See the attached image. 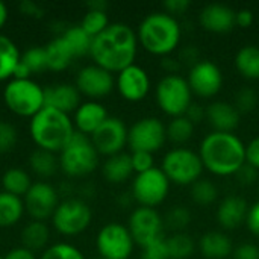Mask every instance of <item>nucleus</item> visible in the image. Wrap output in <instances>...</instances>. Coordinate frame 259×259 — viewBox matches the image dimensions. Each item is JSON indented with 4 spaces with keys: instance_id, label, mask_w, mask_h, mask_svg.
<instances>
[{
    "instance_id": "f257e3e1",
    "label": "nucleus",
    "mask_w": 259,
    "mask_h": 259,
    "mask_svg": "<svg viewBox=\"0 0 259 259\" xmlns=\"http://www.w3.org/2000/svg\"><path fill=\"white\" fill-rule=\"evenodd\" d=\"M138 38L134 29L124 23L109 24L100 35L93 38L90 56L94 64L109 73H120L135 64Z\"/></svg>"
},
{
    "instance_id": "f03ea898",
    "label": "nucleus",
    "mask_w": 259,
    "mask_h": 259,
    "mask_svg": "<svg viewBox=\"0 0 259 259\" xmlns=\"http://www.w3.org/2000/svg\"><path fill=\"white\" fill-rule=\"evenodd\" d=\"M203 168L215 176H235L246 164V144L234 132H211L200 144Z\"/></svg>"
},
{
    "instance_id": "7ed1b4c3",
    "label": "nucleus",
    "mask_w": 259,
    "mask_h": 259,
    "mask_svg": "<svg viewBox=\"0 0 259 259\" xmlns=\"http://www.w3.org/2000/svg\"><path fill=\"white\" fill-rule=\"evenodd\" d=\"M76 129L71 117L58 109L44 106L30 118L29 134L32 141L41 150L52 153L61 152L73 138Z\"/></svg>"
},
{
    "instance_id": "20e7f679",
    "label": "nucleus",
    "mask_w": 259,
    "mask_h": 259,
    "mask_svg": "<svg viewBox=\"0 0 259 259\" xmlns=\"http://www.w3.org/2000/svg\"><path fill=\"white\" fill-rule=\"evenodd\" d=\"M182 36L181 24L168 12L149 14L138 27V42L152 55L167 56L175 52Z\"/></svg>"
},
{
    "instance_id": "39448f33",
    "label": "nucleus",
    "mask_w": 259,
    "mask_h": 259,
    "mask_svg": "<svg viewBox=\"0 0 259 259\" xmlns=\"http://www.w3.org/2000/svg\"><path fill=\"white\" fill-rule=\"evenodd\" d=\"M59 168L70 178H82L93 173L99 165V152L91 138L74 132L68 144L59 152Z\"/></svg>"
},
{
    "instance_id": "423d86ee",
    "label": "nucleus",
    "mask_w": 259,
    "mask_h": 259,
    "mask_svg": "<svg viewBox=\"0 0 259 259\" xmlns=\"http://www.w3.org/2000/svg\"><path fill=\"white\" fill-rule=\"evenodd\" d=\"M3 100L11 112L20 117H35L44 106V88L32 79H12L3 90Z\"/></svg>"
},
{
    "instance_id": "0eeeda50",
    "label": "nucleus",
    "mask_w": 259,
    "mask_h": 259,
    "mask_svg": "<svg viewBox=\"0 0 259 259\" xmlns=\"http://www.w3.org/2000/svg\"><path fill=\"white\" fill-rule=\"evenodd\" d=\"M161 170L170 181L176 185H193L197 182L203 173V164L199 156L191 149L175 147L165 153L162 158Z\"/></svg>"
},
{
    "instance_id": "6e6552de",
    "label": "nucleus",
    "mask_w": 259,
    "mask_h": 259,
    "mask_svg": "<svg viewBox=\"0 0 259 259\" xmlns=\"http://www.w3.org/2000/svg\"><path fill=\"white\" fill-rule=\"evenodd\" d=\"M158 106L170 117L185 115L193 103V91L188 80L179 74H165L156 85Z\"/></svg>"
},
{
    "instance_id": "1a4fd4ad",
    "label": "nucleus",
    "mask_w": 259,
    "mask_h": 259,
    "mask_svg": "<svg viewBox=\"0 0 259 259\" xmlns=\"http://www.w3.org/2000/svg\"><path fill=\"white\" fill-rule=\"evenodd\" d=\"M93 219L90 206L80 199H67L59 202L52 215L55 231L65 237H76L87 231Z\"/></svg>"
},
{
    "instance_id": "9d476101",
    "label": "nucleus",
    "mask_w": 259,
    "mask_h": 259,
    "mask_svg": "<svg viewBox=\"0 0 259 259\" xmlns=\"http://www.w3.org/2000/svg\"><path fill=\"white\" fill-rule=\"evenodd\" d=\"M168 191L170 181L158 167L137 175L132 182V197L141 206L155 208L161 205L167 199Z\"/></svg>"
},
{
    "instance_id": "9b49d317",
    "label": "nucleus",
    "mask_w": 259,
    "mask_h": 259,
    "mask_svg": "<svg viewBox=\"0 0 259 259\" xmlns=\"http://www.w3.org/2000/svg\"><path fill=\"white\" fill-rule=\"evenodd\" d=\"M134 246L135 243L127 226L120 223L105 225L96 238V247L102 259H129Z\"/></svg>"
},
{
    "instance_id": "f8f14e48",
    "label": "nucleus",
    "mask_w": 259,
    "mask_h": 259,
    "mask_svg": "<svg viewBox=\"0 0 259 259\" xmlns=\"http://www.w3.org/2000/svg\"><path fill=\"white\" fill-rule=\"evenodd\" d=\"M167 140L164 123L156 117H144L135 121L127 131V146L132 152L155 153Z\"/></svg>"
},
{
    "instance_id": "ddd939ff",
    "label": "nucleus",
    "mask_w": 259,
    "mask_h": 259,
    "mask_svg": "<svg viewBox=\"0 0 259 259\" xmlns=\"http://www.w3.org/2000/svg\"><path fill=\"white\" fill-rule=\"evenodd\" d=\"M164 222L155 208L138 206L129 217L127 229L134 238V243L141 249L164 238L162 234Z\"/></svg>"
},
{
    "instance_id": "4468645a",
    "label": "nucleus",
    "mask_w": 259,
    "mask_h": 259,
    "mask_svg": "<svg viewBox=\"0 0 259 259\" xmlns=\"http://www.w3.org/2000/svg\"><path fill=\"white\" fill-rule=\"evenodd\" d=\"M127 127L123 120L117 117H108V120L90 137L99 155L114 156L123 152L127 144Z\"/></svg>"
},
{
    "instance_id": "2eb2a0df",
    "label": "nucleus",
    "mask_w": 259,
    "mask_h": 259,
    "mask_svg": "<svg viewBox=\"0 0 259 259\" xmlns=\"http://www.w3.org/2000/svg\"><path fill=\"white\" fill-rule=\"evenodd\" d=\"M24 209L36 222H46L59 205L56 190L47 182H35L23 197Z\"/></svg>"
},
{
    "instance_id": "dca6fc26",
    "label": "nucleus",
    "mask_w": 259,
    "mask_h": 259,
    "mask_svg": "<svg viewBox=\"0 0 259 259\" xmlns=\"http://www.w3.org/2000/svg\"><path fill=\"white\" fill-rule=\"evenodd\" d=\"M76 88L79 90L80 96L88 97L90 100H99L106 97L115 85V79L112 73L108 70L93 64L83 67L76 76Z\"/></svg>"
},
{
    "instance_id": "f3484780",
    "label": "nucleus",
    "mask_w": 259,
    "mask_h": 259,
    "mask_svg": "<svg viewBox=\"0 0 259 259\" xmlns=\"http://www.w3.org/2000/svg\"><path fill=\"white\" fill-rule=\"evenodd\" d=\"M187 80L193 94L208 99L220 93L223 87V73L217 64L211 61H199L190 68Z\"/></svg>"
},
{
    "instance_id": "a211bd4d",
    "label": "nucleus",
    "mask_w": 259,
    "mask_h": 259,
    "mask_svg": "<svg viewBox=\"0 0 259 259\" xmlns=\"http://www.w3.org/2000/svg\"><path fill=\"white\" fill-rule=\"evenodd\" d=\"M115 85L124 100L141 102L150 91V77L143 67L132 64L117 73Z\"/></svg>"
},
{
    "instance_id": "6ab92c4d",
    "label": "nucleus",
    "mask_w": 259,
    "mask_h": 259,
    "mask_svg": "<svg viewBox=\"0 0 259 259\" xmlns=\"http://www.w3.org/2000/svg\"><path fill=\"white\" fill-rule=\"evenodd\" d=\"M235 15L237 12L223 3H211L206 5L199 15V21L203 29L214 33H226L235 27Z\"/></svg>"
},
{
    "instance_id": "aec40b11",
    "label": "nucleus",
    "mask_w": 259,
    "mask_h": 259,
    "mask_svg": "<svg viewBox=\"0 0 259 259\" xmlns=\"http://www.w3.org/2000/svg\"><path fill=\"white\" fill-rule=\"evenodd\" d=\"M108 117H109L108 111L102 103L96 100L83 102L74 111V117H73L74 129L76 132L91 137L108 120Z\"/></svg>"
},
{
    "instance_id": "412c9836",
    "label": "nucleus",
    "mask_w": 259,
    "mask_h": 259,
    "mask_svg": "<svg viewBox=\"0 0 259 259\" xmlns=\"http://www.w3.org/2000/svg\"><path fill=\"white\" fill-rule=\"evenodd\" d=\"M46 106L58 109L64 114H71L80 106V93L76 85L71 83H55L44 88Z\"/></svg>"
},
{
    "instance_id": "4be33fe9",
    "label": "nucleus",
    "mask_w": 259,
    "mask_h": 259,
    "mask_svg": "<svg viewBox=\"0 0 259 259\" xmlns=\"http://www.w3.org/2000/svg\"><path fill=\"white\" fill-rule=\"evenodd\" d=\"M249 214L247 202L240 196H228L217 208V222L225 229H235L243 225Z\"/></svg>"
},
{
    "instance_id": "5701e85b",
    "label": "nucleus",
    "mask_w": 259,
    "mask_h": 259,
    "mask_svg": "<svg viewBox=\"0 0 259 259\" xmlns=\"http://www.w3.org/2000/svg\"><path fill=\"white\" fill-rule=\"evenodd\" d=\"M206 120L215 132H234L240 123V112L232 103L212 102L206 108Z\"/></svg>"
},
{
    "instance_id": "b1692460",
    "label": "nucleus",
    "mask_w": 259,
    "mask_h": 259,
    "mask_svg": "<svg viewBox=\"0 0 259 259\" xmlns=\"http://www.w3.org/2000/svg\"><path fill=\"white\" fill-rule=\"evenodd\" d=\"M199 249L206 259H225L234 252L231 238L219 231H209L202 235Z\"/></svg>"
},
{
    "instance_id": "393cba45",
    "label": "nucleus",
    "mask_w": 259,
    "mask_h": 259,
    "mask_svg": "<svg viewBox=\"0 0 259 259\" xmlns=\"http://www.w3.org/2000/svg\"><path fill=\"white\" fill-rule=\"evenodd\" d=\"M44 49L47 55V68L52 71H62L68 68L74 59L71 49L61 35L53 38Z\"/></svg>"
},
{
    "instance_id": "a878e982",
    "label": "nucleus",
    "mask_w": 259,
    "mask_h": 259,
    "mask_svg": "<svg viewBox=\"0 0 259 259\" xmlns=\"http://www.w3.org/2000/svg\"><path fill=\"white\" fill-rule=\"evenodd\" d=\"M134 173L131 155L127 153H118L114 156H109L103 164V176L111 184H123L126 182Z\"/></svg>"
},
{
    "instance_id": "bb28decb",
    "label": "nucleus",
    "mask_w": 259,
    "mask_h": 259,
    "mask_svg": "<svg viewBox=\"0 0 259 259\" xmlns=\"http://www.w3.org/2000/svg\"><path fill=\"white\" fill-rule=\"evenodd\" d=\"M21 59V53L15 42L0 33V82L14 76V70Z\"/></svg>"
},
{
    "instance_id": "cd10ccee",
    "label": "nucleus",
    "mask_w": 259,
    "mask_h": 259,
    "mask_svg": "<svg viewBox=\"0 0 259 259\" xmlns=\"http://www.w3.org/2000/svg\"><path fill=\"white\" fill-rule=\"evenodd\" d=\"M24 203L21 197L9 193H0V228H9L17 225L24 214Z\"/></svg>"
},
{
    "instance_id": "c85d7f7f",
    "label": "nucleus",
    "mask_w": 259,
    "mask_h": 259,
    "mask_svg": "<svg viewBox=\"0 0 259 259\" xmlns=\"http://www.w3.org/2000/svg\"><path fill=\"white\" fill-rule=\"evenodd\" d=\"M50 238V229L46 225V222H36L32 220L30 223H27L21 232V243L23 247L36 252L41 250L47 246Z\"/></svg>"
},
{
    "instance_id": "c756f323",
    "label": "nucleus",
    "mask_w": 259,
    "mask_h": 259,
    "mask_svg": "<svg viewBox=\"0 0 259 259\" xmlns=\"http://www.w3.org/2000/svg\"><path fill=\"white\" fill-rule=\"evenodd\" d=\"M235 68L238 73L250 80L259 79V47L244 46L235 55Z\"/></svg>"
},
{
    "instance_id": "7c9ffc66",
    "label": "nucleus",
    "mask_w": 259,
    "mask_h": 259,
    "mask_svg": "<svg viewBox=\"0 0 259 259\" xmlns=\"http://www.w3.org/2000/svg\"><path fill=\"white\" fill-rule=\"evenodd\" d=\"M3 191L17 197H24L29 188L32 187V181L29 175L21 168H9L5 171L2 178Z\"/></svg>"
},
{
    "instance_id": "2f4dec72",
    "label": "nucleus",
    "mask_w": 259,
    "mask_h": 259,
    "mask_svg": "<svg viewBox=\"0 0 259 259\" xmlns=\"http://www.w3.org/2000/svg\"><path fill=\"white\" fill-rule=\"evenodd\" d=\"M65 42L68 44V47L71 49L74 58H80L85 55H90L91 50V44H93V38L80 27V26H71L67 27L62 33H59Z\"/></svg>"
},
{
    "instance_id": "473e14b6",
    "label": "nucleus",
    "mask_w": 259,
    "mask_h": 259,
    "mask_svg": "<svg viewBox=\"0 0 259 259\" xmlns=\"http://www.w3.org/2000/svg\"><path fill=\"white\" fill-rule=\"evenodd\" d=\"M29 165H30V168L33 170L35 175H38L41 178H50L59 168V161L55 156V153L47 152V150L36 149L30 155Z\"/></svg>"
},
{
    "instance_id": "72a5a7b5",
    "label": "nucleus",
    "mask_w": 259,
    "mask_h": 259,
    "mask_svg": "<svg viewBox=\"0 0 259 259\" xmlns=\"http://www.w3.org/2000/svg\"><path fill=\"white\" fill-rule=\"evenodd\" d=\"M165 243H167V250H168L170 259L190 258L196 249L194 240L184 232H178L171 235L170 238H165Z\"/></svg>"
},
{
    "instance_id": "f704fd0d",
    "label": "nucleus",
    "mask_w": 259,
    "mask_h": 259,
    "mask_svg": "<svg viewBox=\"0 0 259 259\" xmlns=\"http://www.w3.org/2000/svg\"><path fill=\"white\" fill-rule=\"evenodd\" d=\"M165 131H167V138L170 141H173L176 144H184L193 137L194 124L185 115L173 117L171 121L168 123V126L165 127Z\"/></svg>"
},
{
    "instance_id": "c9c22d12",
    "label": "nucleus",
    "mask_w": 259,
    "mask_h": 259,
    "mask_svg": "<svg viewBox=\"0 0 259 259\" xmlns=\"http://www.w3.org/2000/svg\"><path fill=\"white\" fill-rule=\"evenodd\" d=\"M109 24L111 23H109V18H108V14L106 12H103V11H88L83 15V18H82V21H80L79 26L91 38H94V36L100 35Z\"/></svg>"
},
{
    "instance_id": "e433bc0d",
    "label": "nucleus",
    "mask_w": 259,
    "mask_h": 259,
    "mask_svg": "<svg viewBox=\"0 0 259 259\" xmlns=\"http://www.w3.org/2000/svg\"><path fill=\"white\" fill-rule=\"evenodd\" d=\"M217 196H219L217 187L208 179H199L191 185V197L197 205L202 206L211 205L212 202H215Z\"/></svg>"
},
{
    "instance_id": "4c0bfd02",
    "label": "nucleus",
    "mask_w": 259,
    "mask_h": 259,
    "mask_svg": "<svg viewBox=\"0 0 259 259\" xmlns=\"http://www.w3.org/2000/svg\"><path fill=\"white\" fill-rule=\"evenodd\" d=\"M21 62L30 70V73H41L47 68V55L44 47H30L21 55Z\"/></svg>"
},
{
    "instance_id": "58836bf2",
    "label": "nucleus",
    "mask_w": 259,
    "mask_h": 259,
    "mask_svg": "<svg viewBox=\"0 0 259 259\" xmlns=\"http://www.w3.org/2000/svg\"><path fill=\"white\" fill-rule=\"evenodd\" d=\"M39 259H87L83 256V253L68 244V243H56V244H52L49 246L42 255L39 256Z\"/></svg>"
},
{
    "instance_id": "ea45409f",
    "label": "nucleus",
    "mask_w": 259,
    "mask_h": 259,
    "mask_svg": "<svg viewBox=\"0 0 259 259\" xmlns=\"http://www.w3.org/2000/svg\"><path fill=\"white\" fill-rule=\"evenodd\" d=\"M258 103V94L255 93V90L244 87L240 91H237L235 94V108L238 109V112H250L255 109Z\"/></svg>"
},
{
    "instance_id": "a19ab883",
    "label": "nucleus",
    "mask_w": 259,
    "mask_h": 259,
    "mask_svg": "<svg viewBox=\"0 0 259 259\" xmlns=\"http://www.w3.org/2000/svg\"><path fill=\"white\" fill-rule=\"evenodd\" d=\"M190 222H191V214L184 206H176L167 214L168 226L176 229V231H182L184 228H187L190 225Z\"/></svg>"
},
{
    "instance_id": "79ce46f5",
    "label": "nucleus",
    "mask_w": 259,
    "mask_h": 259,
    "mask_svg": "<svg viewBox=\"0 0 259 259\" xmlns=\"http://www.w3.org/2000/svg\"><path fill=\"white\" fill-rule=\"evenodd\" d=\"M17 144V129L8 123L0 121V153L12 150Z\"/></svg>"
},
{
    "instance_id": "37998d69",
    "label": "nucleus",
    "mask_w": 259,
    "mask_h": 259,
    "mask_svg": "<svg viewBox=\"0 0 259 259\" xmlns=\"http://www.w3.org/2000/svg\"><path fill=\"white\" fill-rule=\"evenodd\" d=\"M131 161H132V168L134 173L140 175L144 173L150 168H153V153H147V152H132L131 155Z\"/></svg>"
},
{
    "instance_id": "c03bdc74",
    "label": "nucleus",
    "mask_w": 259,
    "mask_h": 259,
    "mask_svg": "<svg viewBox=\"0 0 259 259\" xmlns=\"http://www.w3.org/2000/svg\"><path fill=\"white\" fill-rule=\"evenodd\" d=\"M141 259H170L165 238H161L143 249Z\"/></svg>"
},
{
    "instance_id": "a18cd8bd",
    "label": "nucleus",
    "mask_w": 259,
    "mask_h": 259,
    "mask_svg": "<svg viewBox=\"0 0 259 259\" xmlns=\"http://www.w3.org/2000/svg\"><path fill=\"white\" fill-rule=\"evenodd\" d=\"M234 259H259V247L253 243H243L232 252Z\"/></svg>"
},
{
    "instance_id": "49530a36",
    "label": "nucleus",
    "mask_w": 259,
    "mask_h": 259,
    "mask_svg": "<svg viewBox=\"0 0 259 259\" xmlns=\"http://www.w3.org/2000/svg\"><path fill=\"white\" fill-rule=\"evenodd\" d=\"M246 164L259 170V137L253 138L246 146Z\"/></svg>"
},
{
    "instance_id": "de8ad7c7",
    "label": "nucleus",
    "mask_w": 259,
    "mask_h": 259,
    "mask_svg": "<svg viewBox=\"0 0 259 259\" xmlns=\"http://www.w3.org/2000/svg\"><path fill=\"white\" fill-rule=\"evenodd\" d=\"M235 176L238 178V181H240L243 185H252L253 182L258 181V170L253 168V167L249 165V164H244Z\"/></svg>"
},
{
    "instance_id": "09e8293b",
    "label": "nucleus",
    "mask_w": 259,
    "mask_h": 259,
    "mask_svg": "<svg viewBox=\"0 0 259 259\" xmlns=\"http://www.w3.org/2000/svg\"><path fill=\"white\" fill-rule=\"evenodd\" d=\"M246 223H247L249 231L259 238V200L249 208Z\"/></svg>"
},
{
    "instance_id": "8fccbe9b",
    "label": "nucleus",
    "mask_w": 259,
    "mask_h": 259,
    "mask_svg": "<svg viewBox=\"0 0 259 259\" xmlns=\"http://www.w3.org/2000/svg\"><path fill=\"white\" fill-rule=\"evenodd\" d=\"M190 6H191V2L190 0H165L164 2V8L173 17L176 14H184Z\"/></svg>"
},
{
    "instance_id": "3c124183",
    "label": "nucleus",
    "mask_w": 259,
    "mask_h": 259,
    "mask_svg": "<svg viewBox=\"0 0 259 259\" xmlns=\"http://www.w3.org/2000/svg\"><path fill=\"white\" fill-rule=\"evenodd\" d=\"M185 117L196 126V124L200 123L202 120H206V109H203L200 105L191 103V106H190L188 111L185 112Z\"/></svg>"
},
{
    "instance_id": "603ef678",
    "label": "nucleus",
    "mask_w": 259,
    "mask_h": 259,
    "mask_svg": "<svg viewBox=\"0 0 259 259\" xmlns=\"http://www.w3.org/2000/svg\"><path fill=\"white\" fill-rule=\"evenodd\" d=\"M20 11H21V14L29 15V17H35V18H39V17L44 15L42 9L36 3H33L30 0H24V2L20 3Z\"/></svg>"
},
{
    "instance_id": "864d4df0",
    "label": "nucleus",
    "mask_w": 259,
    "mask_h": 259,
    "mask_svg": "<svg viewBox=\"0 0 259 259\" xmlns=\"http://www.w3.org/2000/svg\"><path fill=\"white\" fill-rule=\"evenodd\" d=\"M255 21V15L250 9H240L237 11V15H235V23L237 26L240 27H249L252 26Z\"/></svg>"
},
{
    "instance_id": "5fc2aeb1",
    "label": "nucleus",
    "mask_w": 259,
    "mask_h": 259,
    "mask_svg": "<svg viewBox=\"0 0 259 259\" xmlns=\"http://www.w3.org/2000/svg\"><path fill=\"white\" fill-rule=\"evenodd\" d=\"M5 259H38L35 256V252L26 249V247H15L12 250H9L6 255H5Z\"/></svg>"
},
{
    "instance_id": "6e6d98bb",
    "label": "nucleus",
    "mask_w": 259,
    "mask_h": 259,
    "mask_svg": "<svg viewBox=\"0 0 259 259\" xmlns=\"http://www.w3.org/2000/svg\"><path fill=\"white\" fill-rule=\"evenodd\" d=\"M30 70L21 62V59H20V62L17 64V67H15V70H14V76H12V79H18V80H23V79H30Z\"/></svg>"
},
{
    "instance_id": "4d7b16f0",
    "label": "nucleus",
    "mask_w": 259,
    "mask_h": 259,
    "mask_svg": "<svg viewBox=\"0 0 259 259\" xmlns=\"http://www.w3.org/2000/svg\"><path fill=\"white\" fill-rule=\"evenodd\" d=\"M165 70H167V74H176L175 71H178L181 68V61L178 59H164L162 64H161Z\"/></svg>"
},
{
    "instance_id": "13d9d810",
    "label": "nucleus",
    "mask_w": 259,
    "mask_h": 259,
    "mask_svg": "<svg viewBox=\"0 0 259 259\" xmlns=\"http://www.w3.org/2000/svg\"><path fill=\"white\" fill-rule=\"evenodd\" d=\"M88 6V11H103L106 12V8H108V3L105 0H91L87 3Z\"/></svg>"
},
{
    "instance_id": "bf43d9fd",
    "label": "nucleus",
    "mask_w": 259,
    "mask_h": 259,
    "mask_svg": "<svg viewBox=\"0 0 259 259\" xmlns=\"http://www.w3.org/2000/svg\"><path fill=\"white\" fill-rule=\"evenodd\" d=\"M8 20V8L3 2H0V29L6 24Z\"/></svg>"
},
{
    "instance_id": "052dcab7",
    "label": "nucleus",
    "mask_w": 259,
    "mask_h": 259,
    "mask_svg": "<svg viewBox=\"0 0 259 259\" xmlns=\"http://www.w3.org/2000/svg\"><path fill=\"white\" fill-rule=\"evenodd\" d=\"M0 259H5V256H0Z\"/></svg>"
},
{
    "instance_id": "680f3d73",
    "label": "nucleus",
    "mask_w": 259,
    "mask_h": 259,
    "mask_svg": "<svg viewBox=\"0 0 259 259\" xmlns=\"http://www.w3.org/2000/svg\"><path fill=\"white\" fill-rule=\"evenodd\" d=\"M100 259H102V258H100Z\"/></svg>"
}]
</instances>
